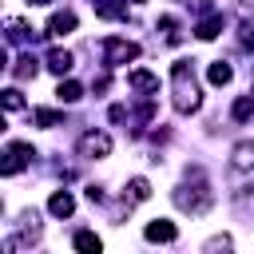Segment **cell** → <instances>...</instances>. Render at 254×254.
Returning <instances> with one entry per match:
<instances>
[{"mask_svg":"<svg viewBox=\"0 0 254 254\" xmlns=\"http://www.w3.org/2000/svg\"><path fill=\"white\" fill-rule=\"evenodd\" d=\"M171 79H175V107L187 115L198 107V87H194V71H190V60H179L171 67Z\"/></svg>","mask_w":254,"mask_h":254,"instance_id":"obj_1","label":"cell"},{"mask_svg":"<svg viewBox=\"0 0 254 254\" xmlns=\"http://www.w3.org/2000/svg\"><path fill=\"white\" fill-rule=\"evenodd\" d=\"M190 175H194V187H179V190H175V206H183V210H190V214H202V210H210L214 194H210V187H206V179H202L198 167H194Z\"/></svg>","mask_w":254,"mask_h":254,"instance_id":"obj_2","label":"cell"},{"mask_svg":"<svg viewBox=\"0 0 254 254\" xmlns=\"http://www.w3.org/2000/svg\"><path fill=\"white\" fill-rule=\"evenodd\" d=\"M103 56H107V64H131V60L139 56V44L111 36V40H103Z\"/></svg>","mask_w":254,"mask_h":254,"instance_id":"obj_3","label":"cell"},{"mask_svg":"<svg viewBox=\"0 0 254 254\" xmlns=\"http://www.w3.org/2000/svg\"><path fill=\"white\" fill-rule=\"evenodd\" d=\"M79 155L83 159H103V155H111V139L103 131H87V135H79Z\"/></svg>","mask_w":254,"mask_h":254,"instance_id":"obj_4","label":"cell"},{"mask_svg":"<svg viewBox=\"0 0 254 254\" xmlns=\"http://www.w3.org/2000/svg\"><path fill=\"white\" fill-rule=\"evenodd\" d=\"M24 159H36V151L28 143H8V151H4V175H16L24 167Z\"/></svg>","mask_w":254,"mask_h":254,"instance_id":"obj_5","label":"cell"},{"mask_svg":"<svg viewBox=\"0 0 254 254\" xmlns=\"http://www.w3.org/2000/svg\"><path fill=\"white\" fill-rule=\"evenodd\" d=\"M143 238H147V242H175V238H179V230H175V222H167V218H155V222H147Z\"/></svg>","mask_w":254,"mask_h":254,"instance_id":"obj_6","label":"cell"},{"mask_svg":"<svg viewBox=\"0 0 254 254\" xmlns=\"http://www.w3.org/2000/svg\"><path fill=\"white\" fill-rule=\"evenodd\" d=\"M67 32H75V12H56L48 20V36H67Z\"/></svg>","mask_w":254,"mask_h":254,"instance_id":"obj_7","label":"cell"},{"mask_svg":"<svg viewBox=\"0 0 254 254\" xmlns=\"http://www.w3.org/2000/svg\"><path fill=\"white\" fill-rule=\"evenodd\" d=\"M48 210H52V214H56V218H67V214H71V210H75V198H71V194H67V190H56V194H52V198H48Z\"/></svg>","mask_w":254,"mask_h":254,"instance_id":"obj_8","label":"cell"},{"mask_svg":"<svg viewBox=\"0 0 254 254\" xmlns=\"http://www.w3.org/2000/svg\"><path fill=\"white\" fill-rule=\"evenodd\" d=\"M230 159H234L238 171H250V167H254V139H242V143L230 151Z\"/></svg>","mask_w":254,"mask_h":254,"instance_id":"obj_9","label":"cell"},{"mask_svg":"<svg viewBox=\"0 0 254 254\" xmlns=\"http://www.w3.org/2000/svg\"><path fill=\"white\" fill-rule=\"evenodd\" d=\"M218 32H222V16H218V12H214V16H206V20H198V28H194V36H198V40H214Z\"/></svg>","mask_w":254,"mask_h":254,"instance_id":"obj_10","label":"cell"},{"mask_svg":"<svg viewBox=\"0 0 254 254\" xmlns=\"http://www.w3.org/2000/svg\"><path fill=\"white\" fill-rule=\"evenodd\" d=\"M48 67H52L56 75L71 71V52H64V48H52V52H48Z\"/></svg>","mask_w":254,"mask_h":254,"instance_id":"obj_11","label":"cell"},{"mask_svg":"<svg viewBox=\"0 0 254 254\" xmlns=\"http://www.w3.org/2000/svg\"><path fill=\"white\" fill-rule=\"evenodd\" d=\"M127 83H131L135 91H159V75H151V71H131Z\"/></svg>","mask_w":254,"mask_h":254,"instance_id":"obj_12","label":"cell"},{"mask_svg":"<svg viewBox=\"0 0 254 254\" xmlns=\"http://www.w3.org/2000/svg\"><path fill=\"white\" fill-rule=\"evenodd\" d=\"M206 75H210V83H214V87H222V83H230V79H234V67H230L226 60H218V64H210V71H206Z\"/></svg>","mask_w":254,"mask_h":254,"instance_id":"obj_13","label":"cell"},{"mask_svg":"<svg viewBox=\"0 0 254 254\" xmlns=\"http://www.w3.org/2000/svg\"><path fill=\"white\" fill-rule=\"evenodd\" d=\"M56 95H60V103H75V99H83V87H79L75 79H60Z\"/></svg>","mask_w":254,"mask_h":254,"instance_id":"obj_14","label":"cell"},{"mask_svg":"<svg viewBox=\"0 0 254 254\" xmlns=\"http://www.w3.org/2000/svg\"><path fill=\"white\" fill-rule=\"evenodd\" d=\"M230 115H234L238 123H246V119L254 115V95H242V99H234V107H230Z\"/></svg>","mask_w":254,"mask_h":254,"instance_id":"obj_15","label":"cell"},{"mask_svg":"<svg viewBox=\"0 0 254 254\" xmlns=\"http://www.w3.org/2000/svg\"><path fill=\"white\" fill-rule=\"evenodd\" d=\"M32 119H36L40 127H60V123H64V115H60V111H52V107H40V111H32Z\"/></svg>","mask_w":254,"mask_h":254,"instance_id":"obj_16","label":"cell"},{"mask_svg":"<svg viewBox=\"0 0 254 254\" xmlns=\"http://www.w3.org/2000/svg\"><path fill=\"white\" fill-rule=\"evenodd\" d=\"M147 194H151V183H147V179H131V183H127V198H131V202H143Z\"/></svg>","mask_w":254,"mask_h":254,"instance_id":"obj_17","label":"cell"},{"mask_svg":"<svg viewBox=\"0 0 254 254\" xmlns=\"http://www.w3.org/2000/svg\"><path fill=\"white\" fill-rule=\"evenodd\" d=\"M103 242H99V234H91V230H79L75 234V250H87V254H95Z\"/></svg>","mask_w":254,"mask_h":254,"instance_id":"obj_18","label":"cell"},{"mask_svg":"<svg viewBox=\"0 0 254 254\" xmlns=\"http://www.w3.org/2000/svg\"><path fill=\"white\" fill-rule=\"evenodd\" d=\"M95 12H99L103 20H123V16H127V12H123L115 0H95Z\"/></svg>","mask_w":254,"mask_h":254,"instance_id":"obj_19","label":"cell"},{"mask_svg":"<svg viewBox=\"0 0 254 254\" xmlns=\"http://www.w3.org/2000/svg\"><path fill=\"white\" fill-rule=\"evenodd\" d=\"M12 75H16V79H32V75H36V60H32V56H20L16 67H12Z\"/></svg>","mask_w":254,"mask_h":254,"instance_id":"obj_20","label":"cell"},{"mask_svg":"<svg viewBox=\"0 0 254 254\" xmlns=\"http://www.w3.org/2000/svg\"><path fill=\"white\" fill-rule=\"evenodd\" d=\"M4 107H8V111H20V107H24V95H20L16 87H8V91H4Z\"/></svg>","mask_w":254,"mask_h":254,"instance_id":"obj_21","label":"cell"},{"mask_svg":"<svg viewBox=\"0 0 254 254\" xmlns=\"http://www.w3.org/2000/svg\"><path fill=\"white\" fill-rule=\"evenodd\" d=\"M24 36H28V28H24L20 20H8V40H12V44H20Z\"/></svg>","mask_w":254,"mask_h":254,"instance_id":"obj_22","label":"cell"},{"mask_svg":"<svg viewBox=\"0 0 254 254\" xmlns=\"http://www.w3.org/2000/svg\"><path fill=\"white\" fill-rule=\"evenodd\" d=\"M226 246H230V238H226V234H222V238H210V242H206V250H226Z\"/></svg>","mask_w":254,"mask_h":254,"instance_id":"obj_23","label":"cell"},{"mask_svg":"<svg viewBox=\"0 0 254 254\" xmlns=\"http://www.w3.org/2000/svg\"><path fill=\"white\" fill-rule=\"evenodd\" d=\"M242 40H246V48L254 52V28H246V36H242Z\"/></svg>","mask_w":254,"mask_h":254,"instance_id":"obj_24","label":"cell"},{"mask_svg":"<svg viewBox=\"0 0 254 254\" xmlns=\"http://www.w3.org/2000/svg\"><path fill=\"white\" fill-rule=\"evenodd\" d=\"M28 4H52V0H28Z\"/></svg>","mask_w":254,"mask_h":254,"instance_id":"obj_25","label":"cell"},{"mask_svg":"<svg viewBox=\"0 0 254 254\" xmlns=\"http://www.w3.org/2000/svg\"><path fill=\"white\" fill-rule=\"evenodd\" d=\"M135 4H143V0H135Z\"/></svg>","mask_w":254,"mask_h":254,"instance_id":"obj_26","label":"cell"}]
</instances>
